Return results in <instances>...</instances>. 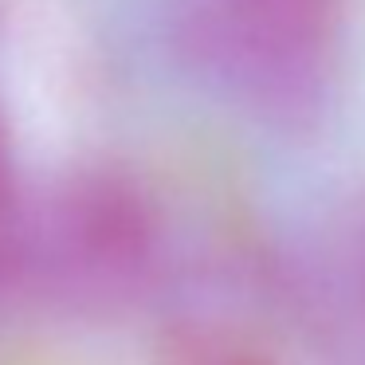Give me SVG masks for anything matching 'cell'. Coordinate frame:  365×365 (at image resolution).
<instances>
[{
    "label": "cell",
    "instance_id": "cell-3",
    "mask_svg": "<svg viewBox=\"0 0 365 365\" xmlns=\"http://www.w3.org/2000/svg\"><path fill=\"white\" fill-rule=\"evenodd\" d=\"M346 259H349V275H354L357 299L365 302V200L354 208L346 228Z\"/></svg>",
    "mask_w": 365,
    "mask_h": 365
},
{
    "label": "cell",
    "instance_id": "cell-4",
    "mask_svg": "<svg viewBox=\"0 0 365 365\" xmlns=\"http://www.w3.org/2000/svg\"><path fill=\"white\" fill-rule=\"evenodd\" d=\"M12 208V142H9V126L0 114V216Z\"/></svg>",
    "mask_w": 365,
    "mask_h": 365
},
{
    "label": "cell",
    "instance_id": "cell-1",
    "mask_svg": "<svg viewBox=\"0 0 365 365\" xmlns=\"http://www.w3.org/2000/svg\"><path fill=\"white\" fill-rule=\"evenodd\" d=\"M161 271V220L138 181L87 169L0 216V287L67 318L134 307Z\"/></svg>",
    "mask_w": 365,
    "mask_h": 365
},
{
    "label": "cell",
    "instance_id": "cell-2",
    "mask_svg": "<svg viewBox=\"0 0 365 365\" xmlns=\"http://www.w3.org/2000/svg\"><path fill=\"white\" fill-rule=\"evenodd\" d=\"M197 63L275 126L326 110L341 36V0H200L189 20Z\"/></svg>",
    "mask_w": 365,
    "mask_h": 365
}]
</instances>
